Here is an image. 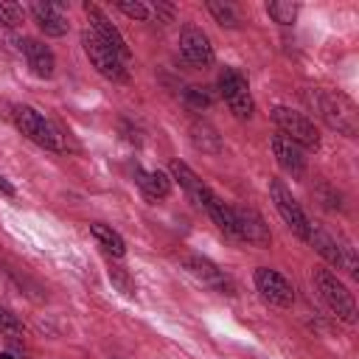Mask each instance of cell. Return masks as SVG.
<instances>
[{
	"mask_svg": "<svg viewBox=\"0 0 359 359\" xmlns=\"http://www.w3.org/2000/svg\"><path fill=\"white\" fill-rule=\"evenodd\" d=\"M311 104H314V109L323 115V121H325L331 129H337V132H342V135H348V137L356 135V107H353L351 98H345L342 93L317 90V93L311 95Z\"/></svg>",
	"mask_w": 359,
	"mask_h": 359,
	"instance_id": "obj_1",
	"label": "cell"
},
{
	"mask_svg": "<svg viewBox=\"0 0 359 359\" xmlns=\"http://www.w3.org/2000/svg\"><path fill=\"white\" fill-rule=\"evenodd\" d=\"M81 45H84L87 59L93 62V67H95L101 76H107V79H112V81H123V79H126V65H123V59H121L93 28H87V31L81 34Z\"/></svg>",
	"mask_w": 359,
	"mask_h": 359,
	"instance_id": "obj_2",
	"label": "cell"
},
{
	"mask_svg": "<svg viewBox=\"0 0 359 359\" xmlns=\"http://www.w3.org/2000/svg\"><path fill=\"white\" fill-rule=\"evenodd\" d=\"M11 118H14L17 129H20L22 135H28L34 143H39V146H45V149H65L59 129H56L50 121H45L34 107H22V104H20V107H14Z\"/></svg>",
	"mask_w": 359,
	"mask_h": 359,
	"instance_id": "obj_3",
	"label": "cell"
},
{
	"mask_svg": "<svg viewBox=\"0 0 359 359\" xmlns=\"http://www.w3.org/2000/svg\"><path fill=\"white\" fill-rule=\"evenodd\" d=\"M314 283H317L323 300L328 303V309H331L337 317H342L345 323H353V320H356L353 297H351L348 286H345L334 272H328V269H314Z\"/></svg>",
	"mask_w": 359,
	"mask_h": 359,
	"instance_id": "obj_4",
	"label": "cell"
},
{
	"mask_svg": "<svg viewBox=\"0 0 359 359\" xmlns=\"http://www.w3.org/2000/svg\"><path fill=\"white\" fill-rule=\"evenodd\" d=\"M272 121L278 123L280 135L289 137L292 143H297L303 149H320V132L306 115H300L294 109H286V107H275L272 109Z\"/></svg>",
	"mask_w": 359,
	"mask_h": 359,
	"instance_id": "obj_5",
	"label": "cell"
},
{
	"mask_svg": "<svg viewBox=\"0 0 359 359\" xmlns=\"http://www.w3.org/2000/svg\"><path fill=\"white\" fill-rule=\"evenodd\" d=\"M219 90H222V98L227 101V107L233 109L236 118H250L255 104H252V95H250V87H247V79L236 70V67H224L222 76H219Z\"/></svg>",
	"mask_w": 359,
	"mask_h": 359,
	"instance_id": "obj_6",
	"label": "cell"
},
{
	"mask_svg": "<svg viewBox=\"0 0 359 359\" xmlns=\"http://www.w3.org/2000/svg\"><path fill=\"white\" fill-rule=\"evenodd\" d=\"M269 196H272V202H275V208H278V213H280V219L300 236V238H306L309 236V219H306V213H303V208L297 205V199L292 196V191L283 185V180H269Z\"/></svg>",
	"mask_w": 359,
	"mask_h": 359,
	"instance_id": "obj_7",
	"label": "cell"
},
{
	"mask_svg": "<svg viewBox=\"0 0 359 359\" xmlns=\"http://www.w3.org/2000/svg\"><path fill=\"white\" fill-rule=\"evenodd\" d=\"M180 50L196 67L213 65V45H210L208 34L199 25H185L182 28V34H180Z\"/></svg>",
	"mask_w": 359,
	"mask_h": 359,
	"instance_id": "obj_8",
	"label": "cell"
},
{
	"mask_svg": "<svg viewBox=\"0 0 359 359\" xmlns=\"http://www.w3.org/2000/svg\"><path fill=\"white\" fill-rule=\"evenodd\" d=\"M255 286H258V292L269 300V303H275V306H292L294 303V289H292V283L280 275V272H275V269H266V266H261V269H255Z\"/></svg>",
	"mask_w": 359,
	"mask_h": 359,
	"instance_id": "obj_9",
	"label": "cell"
},
{
	"mask_svg": "<svg viewBox=\"0 0 359 359\" xmlns=\"http://www.w3.org/2000/svg\"><path fill=\"white\" fill-rule=\"evenodd\" d=\"M84 14H87V20H90V28L123 59V65L129 62V48H126V39L121 36V31L107 20V14L98 8V6H93V3H84Z\"/></svg>",
	"mask_w": 359,
	"mask_h": 359,
	"instance_id": "obj_10",
	"label": "cell"
},
{
	"mask_svg": "<svg viewBox=\"0 0 359 359\" xmlns=\"http://www.w3.org/2000/svg\"><path fill=\"white\" fill-rule=\"evenodd\" d=\"M233 216H236L238 238H244L250 244H258V247H269L272 236H269V227H266V222L261 219L258 210H252V208H233Z\"/></svg>",
	"mask_w": 359,
	"mask_h": 359,
	"instance_id": "obj_11",
	"label": "cell"
},
{
	"mask_svg": "<svg viewBox=\"0 0 359 359\" xmlns=\"http://www.w3.org/2000/svg\"><path fill=\"white\" fill-rule=\"evenodd\" d=\"M272 154H275V160H278V165H280L283 171H289L292 177H303L306 160H303V151H300L297 143H292V140L283 137V135H275V137H272Z\"/></svg>",
	"mask_w": 359,
	"mask_h": 359,
	"instance_id": "obj_12",
	"label": "cell"
},
{
	"mask_svg": "<svg viewBox=\"0 0 359 359\" xmlns=\"http://www.w3.org/2000/svg\"><path fill=\"white\" fill-rule=\"evenodd\" d=\"M31 14L36 17V25L48 36H65L67 34V17L59 3H31Z\"/></svg>",
	"mask_w": 359,
	"mask_h": 359,
	"instance_id": "obj_13",
	"label": "cell"
},
{
	"mask_svg": "<svg viewBox=\"0 0 359 359\" xmlns=\"http://www.w3.org/2000/svg\"><path fill=\"white\" fill-rule=\"evenodd\" d=\"M20 50L25 53L28 67H31L34 76H39V79H50V76H53L56 62H53L50 48H45V45L36 42V39H20Z\"/></svg>",
	"mask_w": 359,
	"mask_h": 359,
	"instance_id": "obj_14",
	"label": "cell"
},
{
	"mask_svg": "<svg viewBox=\"0 0 359 359\" xmlns=\"http://www.w3.org/2000/svg\"><path fill=\"white\" fill-rule=\"evenodd\" d=\"M202 208L210 213V219L216 222V227L224 233V236H230V238H238V230H236V216H233V208L230 205H224L210 188L202 194Z\"/></svg>",
	"mask_w": 359,
	"mask_h": 359,
	"instance_id": "obj_15",
	"label": "cell"
},
{
	"mask_svg": "<svg viewBox=\"0 0 359 359\" xmlns=\"http://www.w3.org/2000/svg\"><path fill=\"white\" fill-rule=\"evenodd\" d=\"M168 168H171L174 180L185 188V194H188L196 205H202V194L208 191V185H202V180H199V177H196V174H194L182 160H171V165H168Z\"/></svg>",
	"mask_w": 359,
	"mask_h": 359,
	"instance_id": "obj_16",
	"label": "cell"
},
{
	"mask_svg": "<svg viewBox=\"0 0 359 359\" xmlns=\"http://www.w3.org/2000/svg\"><path fill=\"white\" fill-rule=\"evenodd\" d=\"M135 180H137V185L143 188V194L151 196V199H163V196H168V191H171V180H168L163 171H143V168H135Z\"/></svg>",
	"mask_w": 359,
	"mask_h": 359,
	"instance_id": "obj_17",
	"label": "cell"
},
{
	"mask_svg": "<svg viewBox=\"0 0 359 359\" xmlns=\"http://www.w3.org/2000/svg\"><path fill=\"white\" fill-rule=\"evenodd\" d=\"M191 140H194V146L202 149V151H210V154L222 151V137H219V132H216L210 123H205V121H194V123H191Z\"/></svg>",
	"mask_w": 359,
	"mask_h": 359,
	"instance_id": "obj_18",
	"label": "cell"
},
{
	"mask_svg": "<svg viewBox=\"0 0 359 359\" xmlns=\"http://www.w3.org/2000/svg\"><path fill=\"white\" fill-rule=\"evenodd\" d=\"M90 233H93V238L107 250V252H112L115 258H121L123 252H126V244H123V238L112 230V227H107V224H90Z\"/></svg>",
	"mask_w": 359,
	"mask_h": 359,
	"instance_id": "obj_19",
	"label": "cell"
},
{
	"mask_svg": "<svg viewBox=\"0 0 359 359\" xmlns=\"http://www.w3.org/2000/svg\"><path fill=\"white\" fill-rule=\"evenodd\" d=\"M185 266H188V272H191V275H196L199 280H205V283H213V286H224V280H222V272H219V269H216V264H210L208 258L191 255V258H185Z\"/></svg>",
	"mask_w": 359,
	"mask_h": 359,
	"instance_id": "obj_20",
	"label": "cell"
},
{
	"mask_svg": "<svg viewBox=\"0 0 359 359\" xmlns=\"http://www.w3.org/2000/svg\"><path fill=\"white\" fill-rule=\"evenodd\" d=\"M266 11H269V17H272L275 22H280V25H292V22L297 20V3H292V0H272V3L266 6Z\"/></svg>",
	"mask_w": 359,
	"mask_h": 359,
	"instance_id": "obj_21",
	"label": "cell"
},
{
	"mask_svg": "<svg viewBox=\"0 0 359 359\" xmlns=\"http://www.w3.org/2000/svg\"><path fill=\"white\" fill-rule=\"evenodd\" d=\"M208 8H210V14L216 17V22H222V25H227V28H236V25H238V17H236L233 6L219 3V0H210Z\"/></svg>",
	"mask_w": 359,
	"mask_h": 359,
	"instance_id": "obj_22",
	"label": "cell"
},
{
	"mask_svg": "<svg viewBox=\"0 0 359 359\" xmlns=\"http://www.w3.org/2000/svg\"><path fill=\"white\" fill-rule=\"evenodd\" d=\"M0 22L8 25V28H17L22 22V8L17 3H8V0H0Z\"/></svg>",
	"mask_w": 359,
	"mask_h": 359,
	"instance_id": "obj_23",
	"label": "cell"
},
{
	"mask_svg": "<svg viewBox=\"0 0 359 359\" xmlns=\"http://www.w3.org/2000/svg\"><path fill=\"white\" fill-rule=\"evenodd\" d=\"M0 334L3 337H20L22 334V323L6 309H0Z\"/></svg>",
	"mask_w": 359,
	"mask_h": 359,
	"instance_id": "obj_24",
	"label": "cell"
},
{
	"mask_svg": "<svg viewBox=\"0 0 359 359\" xmlns=\"http://www.w3.org/2000/svg\"><path fill=\"white\" fill-rule=\"evenodd\" d=\"M185 104L191 109H208L210 107V95L205 90H199V87H188L185 90Z\"/></svg>",
	"mask_w": 359,
	"mask_h": 359,
	"instance_id": "obj_25",
	"label": "cell"
},
{
	"mask_svg": "<svg viewBox=\"0 0 359 359\" xmlns=\"http://www.w3.org/2000/svg\"><path fill=\"white\" fill-rule=\"evenodd\" d=\"M118 8L126 14V17H132V20H146L149 17V8L143 6V3H132V0H118Z\"/></svg>",
	"mask_w": 359,
	"mask_h": 359,
	"instance_id": "obj_26",
	"label": "cell"
},
{
	"mask_svg": "<svg viewBox=\"0 0 359 359\" xmlns=\"http://www.w3.org/2000/svg\"><path fill=\"white\" fill-rule=\"evenodd\" d=\"M109 280H112V283H118V286H121L126 294H135V286H132L129 275H126L121 266H112V269H109Z\"/></svg>",
	"mask_w": 359,
	"mask_h": 359,
	"instance_id": "obj_27",
	"label": "cell"
},
{
	"mask_svg": "<svg viewBox=\"0 0 359 359\" xmlns=\"http://www.w3.org/2000/svg\"><path fill=\"white\" fill-rule=\"evenodd\" d=\"M0 194H6V196H14V185L0 174Z\"/></svg>",
	"mask_w": 359,
	"mask_h": 359,
	"instance_id": "obj_28",
	"label": "cell"
},
{
	"mask_svg": "<svg viewBox=\"0 0 359 359\" xmlns=\"http://www.w3.org/2000/svg\"><path fill=\"white\" fill-rule=\"evenodd\" d=\"M0 359H14V356L11 353H0Z\"/></svg>",
	"mask_w": 359,
	"mask_h": 359,
	"instance_id": "obj_29",
	"label": "cell"
}]
</instances>
